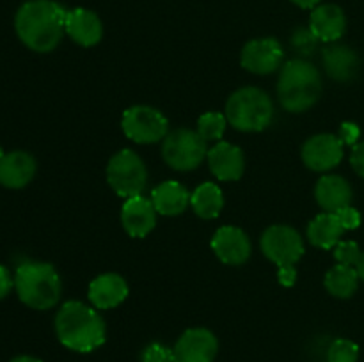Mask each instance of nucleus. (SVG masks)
<instances>
[{
    "mask_svg": "<svg viewBox=\"0 0 364 362\" xmlns=\"http://www.w3.org/2000/svg\"><path fill=\"white\" fill-rule=\"evenodd\" d=\"M36 174V160L27 151H11L0 158V185L6 188H23Z\"/></svg>",
    "mask_w": 364,
    "mask_h": 362,
    "instance_id": "nucleus-17",
    "label": "nucleus"
},
{
    "mask_svg": "<svg viewBox=\"0 0 364 362\" xmlns=\"http://www.w3.org/2000/svg\"><path fill=\"white\" fill-rule=\"evenodd\" d=\"M128 297V284L117 273H103L89 284V300L96 309H112Z\"/></svg>",
    "mask_w": 364,
    "mask_h": 362,
    "instance_id": "nucleus-19",
    "label": "nucleus"
},
{
    "mask_svg": "<svg viewBox=\"0 0 364 362\" xmlns=\"http://www.w3.org/2000/svg\"><path fill=\"white\" fill-rule=\"evenodd\" d=\"M228 119L220 112H206L198 121V133L206 142H220L224 131H226Z\"/></svg>",
    "mask_w": 364,
    "mask_h": 362,
    "instance_id": "nucleus-26",
    "label": "nucleus"
},
{
    "mask_svg": "<svg viewBox=\"0 0 364 362\" xmlns=\"http://www.w3.org/2000/svg\"><path fill=\"white\" fill-rule=\"evenodd\" d=\"M316 43H318V38L313 34L311 28H299L291 35V46L304 57L316 48Z\"/></svg>",
    "mask_w": 364,
    "mask_h": 362,
    "instance_id": "nucleus-29",
    "label": "nucleus"
},
{
    "mask_svg": "<svg viewBox=\"0 0 364 362\" xmlns=\"http://www.w3.org/2000/svg\"><path fill=\"white\" fill-rule=\"evenodd\" d=\"M142 362H174L173 350L160 343H153L142 351Z\"/></svg>",
    "mask_w": 364,
    "mask_h": 362,
    "instance_id": "nucleus-30",
    "label": "nucleus"
},
{
    "mask_svg": "<svg viewBox=\"0 0 364 362\" xmlns=\"http://www.w3.org/2000/svg\"><path fill=\"white\" fill-rule=\"evenodd\" d=\"M323 284H326V290L329 291L333 297L350 298L352 295L358 291L359 273L354 266L340 265V263H338L336 266H333V268L326 273Z\"/></svg>",
    "mask_w": 364,
    "mask_h": 362,
    "instance_id": "nucleus-25",
    "label": "nucleus"
},
{
    "mask_svg": "<svg viewBox=\"0 0 364 362\" xmlns=\"http://www.w3.org/2000/svg\"><path fill=\"white\" fill-rule=\"evenodd\" d=\"M309 28L318 38V41L334 43L345 34L347 18L341 7L334 4H322L313 9L309 18Z\"/></svg>",
    "mask_w": 364,
    "mask_h": 362,
    "instance_id": "nucleus-16",
    "label": "nucleus"
},
{
    "mask_svg": "<svg viewBox=\"0 0 364 362\" xmlns=\"http://www.w3.org/2000/svg\"><path fill=\"white\" fill-rule=\"evenodd\" d=\"M11 362H41V361L36 357H31V355H20V357H14Z\"/></svg>",
    "mask_w": 364,
    "mask_h": 362,
    "instance_id": "nucleus-37",
    "label": "nucleus"
},
{
    "mask_svg": "<svg viewBox=\"0 0 364 362\" xmlns=\"http://www.w3.org/2000/svg\"><path fill=\"white\" fill-rule=\"evenodd\" d=\"M6 155V153H4V149H2V146H0V158H2V156Z\"/></svg>",
    "mask_w": 364,
    "mask_h": 362,
    "instance_id": "nucleus-39",
    "label": "nucleus"
},
{
    "mask_svg": "<svg viewBox=\"0 0 364 362\" xmlns=\"http://www.w3.org/2000/svg\"><path fill=\"white\" fill-rule=\"evenodd\" d=\"M291 2L297 4L299 7H302V9H315L322 0H291Z\"/></svg>",
    "mask_w": 364,
    "mask_h": 362,
    "instance_id": "nucleus-36",
    "label": "nucleus"
},
{
    "mask_svg": "<svg viewBox=\"0 0 364 362\" xmlns=\"http://www.w3.org/2000/svg\"><path fill=\"white\" fill-rule=\"evenodd\" d=\"M336 215H338V219H340L341 226H343L345 231L358 229V227L361 226V213H359L355 208H352V206L338 209Z\"/></svg>",
    "mask_w": 364,
    "mask_h": 362,
    "instance_id": "nucleus-31",
    "label": "nucleus"
},
{
    "mask_svg": "<svg viewBox=\"0 0 364 362\" xmlns=\"http://www.w3.org/2000/svg\"><path fill=\"white\" fill-rule=\"evenodd\" d=\"M315 197L326 212L336 213L338 209L347 208L352 202V187L345 177L336 174H327L320 177L315 188Z\"/></svg>",
    "mask_w": 364,
    "mask_h": 362,
    "instance_id": "nucleus-20",
    "label": "nucleus"
},
{
    "mask_svg": "<svg viewBox=\"0 0 364 362\" xmlns=\"http://www.w3.org/2000/svg\"><path fill=\"white\" fill-rule=\"evenodd\" d=\"M66 34L80 46H95L98 45L103 35V25L98 14L89 9L68 11L66 16Z\"/></svg>",
    "mask_w": 364,
    "mask_h": 362,
    "instance_id": "nucleus-18",
    "label": "nucleus"
},
{
    "mask_svg": "<svg viewBox=\"0 0 364 362\" xmlns=\"http://www.w3.org/2000/svg\"><path fill=\"white\" fill-rule=\"evenodd\" d=\"M107 181L119 197H137L148 183V170L137 153L123 149L110 158L107 165Z\"/></svg>",
    "mask_w": 364,
    "mask_h": 362,
    "instance_id": "nucleus-6",
    "label": "nucleus"
},
{
    "mask_svg": "<svg viewBox=\"0 0 364 362\" xmlns=\"http://www.w3.org/2000/svg\"><path fill=\"white\" fill-rule=\"evenodd\" d=\"M322 77L311 62L294 59L283 66L277 82V96L288 112H304L318 102Z\"/></svg>",
    "mask_w": 364,
    "mask_h": 362,
    "instance_id": "nucleus-3",
    "label": "nucleus"
},
{
    "mask_svg": "<svg viewBox=\"0 0 364 362\" xmlns=\"http://www.w3.org/2000/svg\"><path fill=\"white\" fill-rule=\"evenodd\" d=\"M355 270H358V273H359V279L364 280V252H363L361 259H359L358 266H355Z\"/></svg>",
    "mask_w": 364,
    "mask_h": 362,
    "instance_id": "nucleus-38",
    "label": "nucleus"
},
{
    "mask_svg": "<svg viewBox=\"0 0 364 362\" xmlns=\"http://www.w3.org/2000/svg\"><path fill=\"white\" fill-rule=\"evenodd\" d=\"M274 105L265 91L258 87H242L226 103L228 124L240 131H262L272 123Z\"/></svg>",
    "mask_w": 364,
    "mask_h": 362,
    "instance_id": "nucleus-5",
    "label": "nucleus"
},
{
    "mask_svg": "<svg viewBox=\"0 0 364 362\" xmlns=\"http://www.w3.org/2000/svg\"><path fill=\"white\" fill-rule=\"evenodd\" d=\"M191 204L192 208H194L196 215L201 216V219H215V216H219V213L223 212V190H220L215 183H212V181L199 185V187L192 192Z\"/></svg>",
    "mask_w": 364,
    "mask_h": 362,
    "instance_id": "nucleus-24",
    "label": "nucleus"
},
{
    "mask_svg": "<svg viewBox=\"0 0 364 362\" xmlns=\"http://www.w3.org/2000/svg\"><path fill=\"white\" fill-rule=\"evenodd\" d=\"M262 251L277 266H295L304 256V241L297 229L284 224H276L263 233Z\"/></svg>",
    "mask_w": 364,
    "mask_h": 362,
    "instance_id": "nucleus-9",
    "label": "nucleus"
},
{
    "mask_svg": "<svg viewBox=\"0 0 364 362\" xmlns=\"http://www.w3.org/2000/svg\"><path fill=\"white\" fill-rule=\"evenodd\" d=\"M191 195L178 181H164L153 190L151 202L160 215H180L191 204Z\"/></svg>",
    "mask_w": 364,
    "mask_h": 362,
    "instance_id": "nucleus-22",
    "label": "nucleus"
},
{
    "mask_svg": "<svg viewBox=\"0 0 364 362\" xmlns=\"http://www.w3.org/2000/svg\"><path fill=\"white\" fill-rule=\"evenodd\" d=\"M121 128L130 141L137 144H153L167 137L169 123L160 110L148 105H135L124 110Z\"/></svg>",
    "mask_w": 364,
    "mask_h": 362,
    "instance_id": "nucleus-8",
    "label": "nucleus"
},
{
    "mask_svg": "<svg viewBox=\"0 0 364 362\" xmlns=\"http://www.w3.org/2000/svg\"><path fill=\"white\" fill-rule=\"evenodd\" d=\"M322 62L327 75L336 82L354 80L359 71V66H361L358 53L345 45L327 46L323 50Z\"/></svg>",
    "mask_w": 364,
    "mask_h": 362,
    "instance_id": "nucleus-21",
    "label": "nucleus"
},
{
    "mask_svg": "<svg viewBox=\"0 0 364 362\" xmlns=\"http://www.w3.org/2000/svg\"><path fill=\"white\" fill-rule=\"evenodd\" d=\"M283 46L274 38L252 39L244 46L240 55L242 66L256 75H269L279 70L283 62Z\"/></svg>",
    "mask_w": 364,
    "mask_h": 362,
    "instance_id": "nucleus-12",
    "label": "nucleus"
},
{
    "mask_svg": "<svg viewBox=\"0 0 364 362\" xmlns=\"http://www.w3.org/2000/svg\"><path fill=\"white\" fill-rule=\"evenodd\" d=\"M277 279H279V283L283 284V286H294L295 279H297V270H295V266H279Z\"/></svg>",
    "mask_w": 364,
    "mask_h": 362,
    "instance_id": "nucleus-35",
    "label": "nucleus"
},
{
    "mask_svg": "<svg viewBox=\"0 0 364 362\" xmlns=\"http://www.w3.org/2000/svg\"><path fill=\"white\" fill-rule=\"evenodd\" d=\"M121 224L124 231L134 238H144L155 229L156 209L149 199L137 195L124 201L121 209Z\"/></svg>",
    "mask_w": 364,
    "mask_h": 362,
    "instance_id": "nucleus-14",
    "label": "nucleus"
},
{
    "mask_svg": "<svg viewBox=\"0 0 364 362\" xmlns=\"http://www.w3.org/2000/svg\"><path fill=\"white\" fill-rule=\"evenodd\" d=\"M60 343L78 353H89L105 343L107 327L102 316L82 302H66L55 316Z\"/></svg>",
    "mask_w": 364,
    "mask_h": 362,
    "instance_id": "nucleus-2",
    "label": "nucleus"
},
{
    "mask_svg": "<svg viewBox=\"0 0 364 362\" xmlns=\"http://www.w3.org/2000/svg\"><path fill=\"white\" fill-rule=\"evenodd\" d=\"M14 290L18 298L36 311L52 309L63 293V283L50 263L27 261L14 273Z\"/></svg>",
    "mask_w": 364,
    "mask_h": 362,
    "instance_id": "nucleus-4",
    "label": "nucleus"
},
{
    "mask_svg": "<svg viewBox=\"0 0 364 362\" xmlns=\"http://www.w3.org/2000/svg\"><path fill=\"white\" fill-rule=\"evenodd\" d=\"M345 233L343 226H341L340 219L336 213H322L311 220L308 227V238L315 247L318 248H334L340 243L341 234Z\"/></svg>",
    "mask_w": 364,
    "mask_h": 362,
    "instance_id": "nucleus-23",
    "label": "nucleus"
},
{
    "mask_svg": "<svg viewBox=\"0 0 364 362\" xmlns=\"http://www.w3.org/2000/svg\"><path fill=\"white\" fill-rule=\"evenodd\" d=\"M343 142L333 133H320L308 138L302 146V162L316 172L334 169L343 158Z\"/></svg>",
    "mask_w": 364,
    "mask_h": 362,
    "instance_id": "nucleus-10",
    "label": "nucleus"
},
{
    "mask_svg": "<svg viewBox=\"0 0 364 362\" xmlns=\"http://www.w3.org/2000/svg\"><path fill=\"white\" fill-rule=\"evenodd\" d=\"M363 252L359 248V245L355 241H340V243L334 247V258L340 265L347 266H358L359 259H361Z\"/></svg>",
    "mask_w": 364,
    "mask_h": 362,
    "instance_id": "nucleus-28",
    "label": "nucleus"
},
{
    "mask_svg": "<svg viewBox=\"0 0 364 362\" xmlns=\"http://www.w3.org/2000/svg\"><path fill=\"white\" fill-rule=\"evenodd\" d=\"M219 343L208 329H188L173 348L174 362H213Z\"/></svg>",
    "mask_w": 364,
    "mask_h": 362,
    "instance_id": "nucleus-11",
    "label": "nucleus"
},
{
    "mask_svg": "<svg viewBox=\"0 0 364 362\" xmlns=\"http://www.w3.org/2000/svg\"><path fill=\"white\" fill-rule=\"evenodd\" d=\"M68 11L53 0H28L18 9L14 28L27 48L52 52L66 32Z\"/></svg>",
    "mask_w": 364,
    "mask_h": 362,
    "instance_id": "nucleus-1",
    "label": "nucleus"
},
{
    "mask_svg": "<svg viewBox=\"0 0 364 362\" xmlns=\"http://www.w3.org/2000/svg\"><path fill=\"white\" fill-rule=\"evenodd\" d=\"M206 158H208L210 170L217 180L237 181L244 174V153L230 142H217L212 149H208Z\"/></svg>",
    "mask_w": 364,
    "mask_h": 362,
    "instance_id": "nucleus-15",
    "label": "nucleus"
},
{
    "mask_svg": "<svg viewBox=\"0 0 364 362\" xmlns=\"http://www.w3.org/2000/svg\"><path fill=\"white\" fill-rule=\"evenodd\" d=\"M208 155L206 141L194 130H174L167 133L162 144V156L169 167L174 170H194L203 163Z\"/></svg>",
    "mask_w": 364,
    "mask_h": 362,
    "instance_id": "nucleus-7",
    "label": "nucleus"
},
{
    "mask_svg": "<svg viewBox=\"0 0 364 362\" xmlns=\"http://www.w3.org/2000/svg\"><path fill=\"white\" fill-rule=\"evenodd\" d=\"M212 248L217 258L226 265H244L252 251L247 234L235 226L217 229L212 238Z\"/></svg>",
    "mask_w": 364,
    "mask_h": 362,
    "instance_id": "nucleus-13",
    "label": "nucleus"
},
{
    "mask_svg": "<svg viewBox=\"0 0 364 362\" xmlns=\"http://www.w3.org/2000/svg\"><path fill=\"white\" fill-rule=\"evenodd\" d=\"M361 135V130H359L358 124L354 123H343L340 128V138L343 144L355 146L358 144V138Z\"/></svg>",
    "mask_w": 364,
    "mask_h": 362,
    "instance_id": "nucleus-32",
    "label": "nucleus"
},
{
    "mask_svg": "<svg viewBox=\"0 0 364 362\" xmlns=\"http://www.w3.org/2000/svg\"><path fill=\"white\" fill-rule=\"evenodd\" d=\"M350 162L355 172H358L361 177H364V141L358 142V144L354 146L350 155Z\"/></svg>",
    "mask_w": 364,
    "mask_h": 362,
    "instance_id": "nucleus-33",
    "label": "nucleus"
},
{
    "mask_svg": "<svg viewBox=\"0 0 364 362\" xmlns=\"http://www.w3.org/2000/svg\"><path fill=\"white\" fill-rule=\"evenodd\" d=\"M14 287V277H11V272L6 266L0 265V300L6 298Z\"/></svg>",
    "mask_w": 364,
    "mask_h": 362,
    "instance_id": "nucleus-34",
    "label": "nucleus"
},
{
    "mask_svg": "<svg viewBox=\"0 0 364 362\" xmlns=\"http://www.w3.org/2000/svg\"><path fill=\"white\" fill-rule=\"evenodd\" d=\"M359 346L350 339H336L327 351V362H358Z\"/></svg>",
    "mask_w": 364,
    "mask_h": 362,
    "instance_id": "nucleus-27",
    "label": "nucleus"
}]
</instances>
